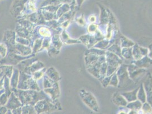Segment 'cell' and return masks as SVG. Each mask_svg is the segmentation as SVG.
<instances>
[{"label": "cell", "instance_id": "60d3db41", "mask_svg": "<svg viewBox=\"0 0 152 114\" xmlns=\"http://www.w3.org/2000/svg\"><path fill=\"white\" fill-rule=\"evenodd\" d=\"M88 32L89 34L94 36L96 32L99 30V26L95 24H90L88 26Z\"/></svg>", "mask_w": 152, "mask_h": 114}, {"label": "cell", "instance_id": "2e32d148", "mask_svg": "<svg viewBox=\"0 0 152 114\" xmlns=\"http://www.w3.org/2000/svg\"><path fill=\"white\" fill-rule=\"evenodd\" d=\"M45 66V64L42 62L37 61L32 64L31 65H30V66H28V67L26 68L23 72L25 73L26 74L31 76L32 74L35 72L43 69Z\"/></svg>", "mask_w": 152, "mask_h": 114}, {"label": "cell", "instance_id": "ac0fdd59", "mask_svg": "<svg viewBox=\"0 0 152 114\" xmlns=\"http://www.w3.org/2000/svg\"><path fill=\"white\" fill-rule=\"evenodd\" d=\"M37 61H38V59L35 57H32L31 58H27L26 59H25V60L21 61L19 64L17 65V69L20 71L23 72L26 68L28 67V66H30V65H31L32 64L34 63L35 62Z\"/></svg>", "mask_w": 152, "mask_h": 114}, {"label": "cell", "instance_id": "7bdbcfd3", "mask_svg": "<svg viewBox=\"0 0 152 114\" xmlns=\"http://www.w3.org/2000/svg\"><path fill=\"white\" fill-rule=\"evenodd\" d=\"M7 53H8V49H7V45L4 43L0 42V56L2 58H4L7 56Z\"/></svg>", "mask_w": 152, "mask_h": 114}, {"label": "cell", "instance_id": "603a6c76", "mask_svg": "<svg viewBox=\"0 0 152 114\" xmlns=\"http://www.w3.org/2000/svg\"><path fill=\"white\" fill-rule=\"evenodd\" d=\"M99 57V56H97L95 55H91V54L85 56V64H86L87 67H90V66L95 64L98 62Z\"/></svg>", "mask_w": 152, "mask_h": 114}, {"label": "cell", "instance_id": "74e56055", "mask_svg": "<svg viewBox=\"0 0 152 114\" xmlns=\"http://www.w3.org/2000/svg\"><path fill=\"white\" fill-rule=\"evenodd\" d=\"M52 44H53L52 46H53L58 50L60 49V48L63 45V42L61 41V39H60L58 36L57 34H55L52 37Z\"/></svg>", "mask_w": 152, "mask_h": 114}, {"label": "cell", "instance_id": "bcb514c9", "mask_svg": "<svg viewBox=\"0 0 152 114\" xmlns=\"http://www.w3.org/2000/svg\"><path fill=\"white\" fill-rule=\"evenodd\" d=\"M76 21L77 22V24L78 25L81 26H85V25H86V21H85V19H84L83 17H80L79 18L77 19H76Z\"/></svg>", "mask_w": 152, "mask_h": 114}, {"label": "cell", "instance_id": "681fc988", "mask_svg": "<svg viewBox=\"0 0 152 114\" xmlns=\"http://www.w3.org/2000/svg\"><path fill=\"white\" fill-rule=\"evenodd\" d=\"M12 111L13 114H22V107L17 108Z\"/></svg>", "mask_w": 152, "mask_h": 114}, {"label": "cell", "instance_id": "f5cc1de1", "mask_svg": "<svg viewBox=\"0 0 152 114\" xmlns=\"http://www.w3.org/2000/svg\"><path fill=\"white\" fill-rule=\"evenodd\" d=\"M69 24V21H66L62 24V27L64 28H66L68 26Z\"/></svg>", "mask_w": 152, "mask_h": 114}, {"label": "cell", "instance_id": "5bb4252c", "mask_svg": "<svg viewBox=\"0 0 152 114\" xmlns=\"http://www.w3.org/2000/svg\"><path fill=\"white\" fill-rule=\"evenodd\" d=\"M79 40L80 41L81 43L85 44L88 49L93 47L98 42V41L95 38L94 36L90 34L83 36L80 38Z\"/></svg>", "mask_w": 152, "mask_h": 114}, {"label": "cell", "instance_id": "7c38bea8", "mask_svg": "<svg viewBox=\"0 0 152 114\" xmlns=\"http://www.w3.org/2000/svg\"><path fill=\"white\" fill-rule=\"evenodd\" d=\"M22 106L23 104H22L21 101H20L19 98L13 92H12L9 98L8 101L6 104V107L8 110H13L14 109L17 108L22 107Z\"/></svg>", "mask_w": 152, "mask_h": 114}, {"label": "cell", "instance_id": "db71d44e", "mask_svg": "<svg viewBox=\"0 0 152 114\" xmlns=\"http://www.w3.org/2000/svg\"><path fill=\"white\" fill-rule=\"evenodd\" d=\"M128 113H127V111H126V110H120L119 112H118V114H128Z\"/></svg>", "mask_w": 152, "mask_h": 114}, {"label": "cell", "instance_id": "ba28073f", "mask_svg": "<svg viewBox=\"0 0 152 114\" xmlns=\"http://www.w3.org/2000/svg\"><path fill=\"white\" fill-rule=\"evenodd\" d=\"M17 35L12 30H7L5 33L3 38V42L7 45L8 52L14 53L15 51Z\"/></svg>", "mask_w": 152, "mask_h": 114}, {"label": "cell", "instance_id": "83f0119b", "mask_svg": "<svg viewBox=\"0 0 152 114\" xmlns=\"http://www.w3.org/2000/svg\"><path fill=\"white\" fill-rule=\"evenodd\" d=\"M110 40H108L107 39H102L101 41H98L94 46L93 47L104 50L105 49H108L110 47Z\"/></svg>", "mask_w": 152, "mask_h": 114}, {"label": "cell", "instance_id": "836d02e7", "mask_svg": "<svg viewBox=\"0 0 152 114\" xmlns=\"http://www.w3.org/2000/svg\"><path fill=\"white\" fill-rule=\"evenodd\" d=\"M152 106L148 102L143 103L141 108L137 112V114H152Z\"/></svg>", "mask_w": 152, "mask_h": 114}, {"label": "cell", "instance_id": "ffe728a7", "mask_svg": "<svg viewBox=\"0 0 152 114\" xmlns=\"http://www.w3.org/2000/svg\"><path fill=\"white\" fill-rule=\"evenodd\" d=\"M138 90H139V88L133 90L132 91L124 92V93H121V94L124 96V98L126 99L128 103H130V102L137 100V94Z\"/></svg>", "mask_w": 152, "mask_h": 114}, {"label": "cell", "instance_id": "7a4b0ae2", "mask_svg": "<svg viewBox=\"0 0 152 114\" xmlns=\"http://www.w3.org/2000/svg\"><path fill=\"white\" fill-rule=\"evenodd\" d=\"M34 107L38 114H48L58 110L61 106L57 99L52 100L51 98H47L38 101L35 104Z\"/></svg>", "mask_w": 152, "mask_h": 114}, {"label": "cell", "instance_id": "d6a6232c", "mask_svg": "<svg viewBox=\"0 0 152 114\" xmlns=\"http://www.w3.org/2000/svg\"><path fill=\"white\" fill-rule=\"evenodd\" d=\"M107 51L114 53L115 54L117 55L118 56H119L120 58L123 59V58L121 57V47L119 45H118V44H111L108 48Z\"/></svg>", "mask_w": 152, "mask_h": 114}, {"label": "cell", "instance_id": "1f68e13d", "mask_svg": "<svg viewBox=\"0 0 152 114\" xmlns=\"http://www.w3.org/2000/svg\"><path fill=\"white\" fill-rule=\"evenodd\" d=\"M106 51L103 50H101L98 49L94 47H92L89 49V50L86 51L85 53V56L89 55V54H91V55H95L97 56H104L106 54Z\"/></svg>", "mask_w": 152, "mask_h": 114}, {"label": "cell", "instance_id": "c3c4849f", "mask_svg": "<svg viewBox=\"0 0 152 114\" xmlns=\"http://www.w3.org/2000/svg\"><path fill=\"white\" fill-rule=\"evenodd\" d=\"M8 109L4 106H0V114H6Z\"/></svg>", "mask_w": 152, "mask_h": 114}, {"label": "cell", "instance_id": "4fadbf2b", "mask_svg": "<svg viewBox=\"0 0 152 114\" xmlns=\"http://www.w3.org/2000/svg\"><path fill=\"white\" fill-rule=\"evenodd\" d=\"M131 64L136 65L139 68L145 69L146 68H149L152 66V59L148 57V56H146L139 60H136V61L134 60Z\"/></svg>", "mask_w": 152, "mask_h": 114}, {"label": "cell", "instance_id": "277c9868", "mask_svg": "<svg viewBox=\"0 0 152 114\" xmlns=\"http://www.w3.org/2000/svg\"><path fill=\"white\" fill-rule=\"evenodd\" d=\"M105 57L107 65L106 76H111L122 64L123 59L108 51L106 52Z\"/></svg>", "mask_w": 152, "mask_h": 114}, {"label": "cell", "instance_id": "5b68a950", "mask_svg": "<svg viewBox=\"0 0 152 114\" xmlns=\"http://www.w3.org/2000/svg\"><path fill=\"white\" fill-rule=\"evenodd\" d=\"M79 95L85 104L92 111L98 113L99 111V106L94 95L85 89H82L80 91Z\"/></svg>", "mask_w": 152, "mask_h": 114}, {"label": "cell", "instance_id": "3957f363", "mask_svg": "<svg viewBox=\"0 0 152 114\" xmlns=\"http://www.w3.org/2000/svg\"><path fill=\"white\" fill-rule=\"evenodd\" d=\"M17 89L23 90H41L40 88L39 87L37 81L34 79L31 75L26 74L25 73L22 71H20L19 73V81Z\"/></svg>", "mask_w": 152, "mask_h": 114}, {"label": "cell", "instance_id": "f1b7e54d", "mask_svg": "<svg viewBox=\"0 0 152 114\" xmlns=\"http://www.w3.org/2000/svg\"><path fill=\"white\" fill-rule=\"evenodd\" d=\"M121 57L127 60H133L132 55V47L121 48Z\"/></svg>", "mask_w": 152, "mask_h": 114}, {"label": "cell", "instance_id": "4316f807", "mask_svg": "<svg viewBox=\"0 0 152 114\" xmlns=\"http://www.w3.org/2000/svg\"><path fill=\"white\" fill-rule=\"evenodd\" d=\"M137 100L141 101L142 104L146 101V95L145 91L142 83L141 84L140 86L139 87V90L137 94Z\"/></svg>", "mask_w": 152, "mask_h": 114}, {"label": "cell", "instance_id": "7dc6e473", "mask_svg": "<svg viewBox=\"0 0 152 114\" xmlns=\"http://www.w3.org/2000/svg\"><path fill=\"white\" fill-rule=\"evenodd\" d=\"M148 53L147 56H148V57L152 59V43L148 45Z\"/></svg>", "mask_w": 152, "mask_h": 114}, {"label": "cell", "instance_id": "9a60e30c", "mask_svg": "<svg viewBox=\"0 0 152 114\" xmlns=\"http://www.w3.org/2000/svg\"><path fill=\"white\" fill-rule=\"evenodd\" d=\"M44 91L45 93L50 97V98H51V99L52 100L57 99V98L59 97L60 94L58 83H56V84L52 88L45 89Z\"/></svg>", "mask_w": 152, "mask_h": 114}, {"label": "cell", "instance_id": "6da1fadb", "mask_svg": "<svg viewBox=\"0 0 152 114\" xmlns=\"http://www.w3.org/2000/svg\"><path fill=\"white\" fill-rule=\"evenodd\" d=\"M16 96L19 98L20 101L23 105L30 104L35 106L38 101L50 97L47 95L44 91H36L32 90H19L18 89H11Z\"/></svg>", "mask_w": 152, "mask_h": 114}, {"label": "cell", "instance_id": "e575fe53", "mask_svg": "<svg viewBox=\"0 0 152 114\" xmlns=\"http://www.w3.org/2000/svg\"><path fill=\"white\" fill-rule=\"evenodd\" d=\"M22 114H38L34 106L27 104L22 107Z\"/></svg>", "mask_w": 152, "mask_h": 114}, {"label": "cell", "instance_id": "816d5d0a", "mask_svg": "<svg viewBox=\"0 0 152 114\" xmlns=\"http://www.w3.org/2000/svg\"><path fill=\"white\" fill-rule=\"evenodd\" d=\"M4 78L5 76H3L1 79H0V90L4 89Z\"/></svg>", "mask_w": 152, "mask_h": 114}, {"label": "cell", "instance_id": "8fae6325", "mask_svg": "<svg viewBox=\"0 0 152 114\" xmlns=\"http://www.w3.org/2000/svg\"><path fill=\"white\" fill-rule=\"evenodd\" d=\"M148 53V48L142 47L137 44H135L132 47L133 61L140 59L142 57L147 56Z\"/></svg>", "mask_w": 152, "mask_h": 114}, {"label": "cell", "instance_id": "11a10c76", "mask_svg": "<svg viewBox=\"0 0 152 114\" xmlns=\"http://www.w3.org/2000/svg\"><path fill=\"white\" fill-rule=\"evenodd\" d=\"M6 114H13L12 113V111L11 110H8Z\"/></svg>", "mask_w": 152, "mask_h": 114}, {"label": "cell", "instance_id": "30bf717a", "mask_svg": "<svg viewBox=\"0 0 152 114\" xmlns=\"http://www.w3.org/2000/svg\"><path fill=\"white\" fill-rule=\"evenodd\" d=\"M142 84L145 91L146 101L152 107V76L151 73H148Z\"/></svg>", "mask_w": 152, "mask_h": 114}, {"label": "cell", "instance_id": "d4e9b609", "mask_svg": "<svg viewBox=\"0 0 152 114\" xmlns=\"http://www.w3.org/2000/svg\"><path fill=\"white\" fill-rule=\"evenodd\" d=\"M0 69L5 76H7L9 79L12 76L14 71L13 66L11 65H2L0 66Z\"/></svg>", "mask_w": 152, "mask_h": 114}, {"label": "cell", "instance_id": "b9f144b4", "mask_svg": "<svg viewBox=\"0 0 152 114\" xmlns=\"http://www.w3.org/2000/svg\"><path fill=\"white\" fill-rule=\"evenodd\" d=\"M118 84H119V79H118L116 73H115L111 76L109 85L115 87H118Z\"/></svg>", "mask_w": 152, "mask_h": 114}, {"label": "cell", "instance_id": "9c48e42d", "mask_svg": "<svg viewBox=\"0 0 152 114\" xmlns=\"http://www.w3.org/2000/svg\"><path fill=\"white\" fill-rule=\"evenodd\" d=\"M127 70L129 78L133 82L137 80L140 76H142L146 71L145 69L139 68L132 64L127 65Z\"/></svg>", "mask_w": 152, "mask_h": 114}, {"label": "cell", "instance_id": "9f6ffc18", "mask_svg": "<svg viewBox=\"0 0 152 114\" xmlns=\"http://www.w3.org/2000/svg\"><path fill=\"white\" fill-rule=\"evenodd\" d=\"M2 73V71H1V70L0 69V74H1V73Z\"/></svg>", "mask_w": 152, "mask_h": 114}, {"label": "cell", "instance_id": "d590c367", "mask_svg": "<svg viewBox=\"0 0 152 114\" xmlns=\"http://www.w3.org/2000/svg\"><path fill=\"white\" fill-rule=\"evenodd\" d=\"M38 33L40 36L44 37L45 38H49L51 36V31L50 29L45 26H41L38 29Z\"/></svg>", "mask_w": 152, "mask_h": 114}, {"label": "cell", "instance_id": "4dcf8cb0", "mask_svg": "<svg viewBox=\"0 0 152 114\" xmlns=\"http://www.w3.org/2000/svg\"><path fill=\"white\" fill-rule=\"evenodd\" d=\"M100 16V24L101 25H107L109 21V14L103 7L102 9Z\"/></svg>", "mask_w": 152, "mask_h": 114}, {"label": "cell", "instance_id": "ab89813d", "mask_svg": "<svg viewBox=\"0 0 152 114\" xmlns=\"http://www.w3.org/2000/svg\"><path fill=\"white\" fill-rule=\"evenodd\" d=\"M46 69H42V70H39L38 71L35 72L33 73L31 76L34 80L37 81L38 80H40L43 76H44V74L45 73Z\"/></svg>", "mask_w": 152, "mask_h": 114}, {"label": "cell", "instance_id": "cb8c5ba5", "mask_svg": "<svg viewBox=\"0 0 152 114\" xmlns=\"http://www.w3.org/2000/svg\"><path fill=\"white\" fill-rule=\"evenodd\" d=\"M121 48H128L132 47L135 44V43L131 39L126 37L124 36L121 35Z\"/></svg>", "mask_w": 152, "mask_h": 114}, {"label": "cell", "instance_id": "484cf974", "mask_svg": "<svg viewBox=\"0 0 152 114\" xmlns=\"http://www.w3.org/2000/svg\"><path fill=\"white\" fill-rule=\"evenodd\" d=\"M61 37H62V42L63 41L64 43L66 44H73L76 43H81L79 39H72L70 38L68 36V33L64 30L61 33Z\"/></svg>", "mask_w": 152, "mask_h": 114}, {"label": "cell", "instance_id": "44dd1931", "mask_svg": "<svg viewBox=\"0 0 152 114\" xmlns=\"http://www.w3.org/2000/svg\"><path fill=\"white\" fill-rule=\"evenodd\" d=\"M45 74L46 76H48L55 82H58L60 79L59 73L53 67H50V68L47 69L45 71Z\"/></svg>", "mask_w": 152, "mask_h": 114}, {"label": "cell", "instance_id": "52a82bcc", "mask_svg": "<svg viewBox=\"0 0 152 114\" xmlns=\"http://www.w3.org/2000/svg\"><path fill=\"white\" fill-rule=\"evenodd\" d=\"M29 58H30V56L25 57L18 55L14 53L8 52L7 56L4 58H2V59L0 60V64L15 66L17 65L21 61Z\"/></svg>", "mask_w": 152, "mask_h": 114}, {"label": "cell", "instance_id": "7402d4cb", "mask_svg": "<svg viewBox=\"0 0 152 114\" xmlns=\"http://www.w3.org/2000/svg\"><path fill=\"white\" fill-rule=\"evenodd\" d=\"M19 71L18 69H14L13 75L10 82L11 89H17L19 81Z\"/></svg>", "mask_w": 152, "mask_h": 114}, {"label": "cell", "instance_id": "d6986e66", "mask_svg": "<svg viewBox=\"0 0 152 114\" xmlns=\"http://www.w3.org/2000/svg\"><path fill=\"white\" fill-rule=\"evenodd\" d=\"M22 0H16L14 2L13 5H12V10L10 12L12 13V15H14L17 16L19 13H20L23 8V6L25 4V2H26L27 0H24L22 2Z\"/></svg>", "mask_w": 152, "mask_h": 114}, {"label": "cell", "instance_id": "f6af8a7d", "mask_svg": "<svg viewBox=\"0 0 152 114\" xmlns=\"http://www.w3.org/2000/svg\"><path fill=\"white\" fill-rule=\"evenodd\" d=\"M111 76H106L104 78H103L101 81L102 86L103 87H107L108 86H109L110 82V79H111Z\"/></svg>", "mask_w": 152, "mask_h": 114}, {"label": "cell", "instance_id": "f35d334b", "mask_svg": "<svg viewBox=\"0 0 152 114\" xmlns=\"http://www.w3.org/2000/svg\"><path fill=\"white\" fill-rule=\"evenodd\" d=\"M57 82H55L53 80L49 78L48 76H44V81H43V87L44 89H49L53 87Z\"/></svg>", "mask_w": 152, "mask_h": 114}, {"label": "cell", "instance_id": "8d00e7d4", "mask_svg": "<svg viewBox=\"0 0 152 114\" xmlns=\"http://www.w3.org/2000/svg\"><path fill=\"white\" fill-rule=\"evenodd\" d=\"M43 39L42 38L36 39L34 44H33V48L32 49L33 53H36L39 51L40 50V48H42V44Z\"/></svg>", "mask_w": 152, "mask_h": 114}, {"label": "cell", "instance_id": "ee69618b", "mask_svg": "<svg viewBox=\"0 0 152 114\" xmlns=\"http://www.w3.org/2000/svg\"><path fill=\"white\" fill-rule=\"evenodd\" d=\"M50 44H51V39H49V38H45V39H43V41L42 46V49H40V50L45 49H49L50 47Z\"/></svg>", "mask_w": 152, "mask_h": 114}, {"label": "cell", "instance_id": "8992f818", "mask_svg": "<svg viewBox=\"0 0 152 114\" xmlns=\"http://www.w3.org/2000/svg\"><path fill=\"white\" fill-rule=\"evenodd\" d=\"M117 76L119 79L118 88H124L127 86H129L133 82V81L129 78L128 70L127 65L122 64L116 71Z\"/></svg>", "mask_w": 152, "mask_h": 114}, {"label": "cell", "instance_id": "f546056e", "mask_svg": "<svg viewBox=\"0 0 152 114\" xmlns=\"http://www.w3.org/2000/svg\"><path fill=\"white\" fill-rule=\"evenodd\" d=\"M142 103L139 100H136L135 101H132L130 103H128L127 107L131 110H133L136 112L139 111L142 107Z\"/></svg>", "mask_w": 152, "mask_h": 114}, {"label": "cell", "instance_id": "f907efd6", "mask_svg": "<svg viewBox=\"0 0 152 114\" xmlns=\"http://www.w3.org/2000/svg\"><path fill=\"white\" fill-rule=\"evenodd\" d=\"M89 22L91 23V24H94L96 21V16L94 15H93V16H90L89 17Z\"/></svg>", "mask_w": 152, "mask_h": 114}, {"label": "cell", "instance_id": "e0dca14e", "mask_svg": "<svg viewBox=\"0 0 152 114\" xmlns=\"http://www.w3.org/2000/svg\"><path fill=\"white\" fill-rule=\"evenodd\" d=\"M112 101L114 104L119 107H126L128 101L124 96L118 92L115 93L112 96Z\"/></svg>", "mask_w": 152, "mask_h": 114}]
</instances>
